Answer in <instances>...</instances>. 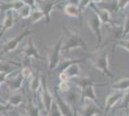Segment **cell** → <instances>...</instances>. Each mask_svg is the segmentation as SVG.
Segmentation results:
<instances>
[{"mask_svg": "<svg viewBox=\"0 0 129 116\" xmlns=\"http://www.w3.org/2000/svg\"><path fill=\"white\" fill-rule=\"evenodd\" d=\"M91 60L95 68L102 71L104 74L108 75L109 77H113V75L111 74L109 70V64H108V54L105 51H99L92 54Z\"/></svg>", "mask_w": 129, "mask_h": 116, "instance_id": "4", "label": "cell"}, {"mask_svg": "<svg viewBox=\"0 0 129 116\" xmlns=\"http://www.w3.org/2000/svg\"><path fill=\"white\" fill-rule=\"evenodd\" d=\"M59 87L62 91H68V90H69V85H68V82H67V81H61Z\"/></svg>", "mask_w": 129, "mask_h": 116, "instance_id": "30", "label": "cell"}, {"mask_svg": "<svg viewBox=\"0 0 129 116\" xmlns=\"http://www.w3.org/2000/svg\"><path fill=\"white\" fill-rule=\"evenodd\" d=\"M22 76L24 77H29L31 76V70L29 68H23V70H22Z\"/></svg>", "mask_w": 129, "mask_h": 116, "instance_id": "31", "label": "cell"}, {"mask_svg": "<svg viewBox=\"0 0 129 116\" xmlns=\"http://www.w3.org/2000/svg\"><path fill=\"white\" fill-rule=\"evenodd\" d=\"M91 1H93V2H100V1H102V0H91Z\"/></svg>", "mask_w": 129, "mask_h": 116, "instance_id": "33", "label": "cell"}, {"mask_svg": "<svg viewBox=\"0 0 129 116\" xmlns=\"http://www.w3.org/2000/svg\"><path fill=\"white\" fill-rule=\"evenodd\" d=\"M43 1H45V0H43Z\"/></svg>", "mask_w": 129, "mask_h": 116, "instance_id": "36", "label": "cell"}, {"mask_svg": "<svg viewBox=\"0 0 129 116\" xmlns=\"http://www.w3.org/2000/svg\"><path fill=\"white\" fill-rule=\"evenodd\" d=\"M22 52L24 53L25 58H28V57H35V58H37V59H41V60H42V57L39 54L38 49H37V48L35 47V44H34L33 38H30L28 40L27 47L22 50Z\"/></svg>", "mask_w": 129, "mask_h": 116, "instance_id": "7", "label": "cell"}, {"mask_svg": "<svg viewBox=\"0 0 129 116\" xmlns=\"http://www.w3.org/2000/svg\"><path fill=\"white\" fill-rule=\"evenodd\" d=\"M40 86H41V78L40 77H35L30 82V88L33 92H35L40 88Z\"/></svg>", "mask_w": 129, "mask_h": 116, "instance_id": "22", "label": "cell"}, {"mask_svg": "<svg viewBox=\"0 0 129 116\" xmlns=\"http://www.w3.org/2000/svg\"><path fill=\"white\" fill-rule=\"evenodd\" d=\"M31 12H32L31 7L29 5H27V4H24V6L19 10V16L22 18H26L29 16H31Z\"/></svg>", "mask_w": 129, "mask_h": 116, "instance_id": "20", "label": "cell"}, {"mask_svg": "<svg viewBox=\"0 0 129 116\" xmlns=\"http://www.w3.org/2000/svg\"><path fill=\"white\" fill-rule=\"evenodd\" d=\"M54 7V2L52 1H48V0H45L43 1L41 5L39 6V9L43 13L44 17L46 18V21H50V13L52 11Z\"/></svg>", "mask_w": 129, "mask_h": 116, "instance_id": "11", "label": "cell"}, {"mask_svg": "<svg viewBox=\"0 0 129 116\" xmlns=\"http://www.w3.org/2000/svg\"><path fill=\"white\" fill-rule=\"evenodd\" d=\"M99 112V108L96 106L95 104H91L90 102L89 104H86L80 110L81 116H94Z\"/></svg>", "mask_w": 129, "mask_h": 116, "instance_id": "10", "label": "cell"}, {"mask_svg": "<svg viewBox=\"0 0 129 116\" xmlns=\"http://www.w3.org/2000/svg\"><path fill=\"white\" fill-rule=\"evenodd\" d=\"M42 100H43V104L45 107V109L47 112H50L51 107H52V103H53V97L51 93L49 92L47 85L45 82V78H44V82H43V89L42 92Z\"/></svg>", "mask_w": 129, "mask_h": 116, "instance_id": "6", "label": "cell"}, {"mask_svg": "<svg viewBox=\"0 0 129 116\" xmlns=\"http://www.w3.org/2000/svg\"><path fill=\"white\" fill-rule=\"evenodd\" d=\"M20 116H26V115H20Z\"/></svg>", "mask_w": 129, "mask_h": 116, "instance_id": "34", "label": "cell"}, {"mask_svg": "<svg viewBox=\"0 0 129 116\" xmlns=\"http://www.w3.org/2000/svg\"><path fill=\"white\" fill-rule=\"evenodd\" d=\"M60 79H61L62 81H67V80L69 79V77H68V75H67L66 73H62V74L60 75Z\"/></svg>", "mask_w": 129, "mask_h": 116, "instance_id": "32", "label": "cell"}, {"mask_svg": "<svg viewBox=\"0 0 129 116\" xmlns=\"http://www.w3.org/2000/svg\"><path fill=\"white\" fill-rule=\"evenodd\" d=\"M27 110H28V116H39L40 112H39V108L37 106L33 105V104H28L27 105Z\"/></svg>", "mask_w": 129, "mask_h": 116, "instance_id": "23", "label": "cell"}, {"mask_svg": "<svg viewBox=\"0 0 129 116\" xmlns=\"http://www.w3.org/2000/svg\"><path fill=\"white\" fill-rule=\"evenodd\" d=\"M63 44H64V35L59 39L57 44L48 49V56L47 57H48V66L50 70H55L59 66L60 61H61L60 52L62 50Z\"/></svg>", "mask_w": 129, "mask_h": 116, "instance_id": "2", "label": "cell"}, {"mask_svg": "<svg viewBox=\"0 0 129 116\" xmlns=\"http://www.w3.org/2000/svg\"><path fill=\"white\" fill-rule=\"evenodd\" d=\"M0 58H1V57H0Z\"/></svg>", "mask_w": 129, "mask_h": 116, "instance_id": "37", "label": "cell"}, {"mask_svg": "<svg viewBox=\"0 0 129 116\" xmlns=\"http://www.w3.org/2000/svg\"><path fill=\"white\" fill-rule=\"evenodd\" d=\"M64 73L68 75L69 78L73 77H78L79 74H80V69H79V67H78L77 64H73V65H71L70 67H69L64 71Z\"/></svg>", "mask_w": 129, "mask_h": 116, "instance_id": "17", "label": "cell"}, {"mask_svg": "<svg viewBox=\"0 0 129 116\" xmlns=\"http://www.w3.org/2000/svg\"><path fill=\"white\" fill-rule=\"evenodd\" d=\"M32 31H29V30H25L23 33H21L20 35H18L16 38L12 39L10 41L7 42V44L3 47V51L4 52H10V51H13V50H16V48L18 45V44L22 41V39L24 38L25 36L29 35V34H32Z\"/></svg>", "mask_w": 129, "mask_h": 116, "instance_id": "5", "label": "cell"}, {"mask_svg": "<svg viewBox=\"0 0 129 116\" xmlns=\"http://www.w3.org/2000/svg\"><path fill=\"white\" fill-rule=\"evenodd\" d=\"M116 44L118 45V47H121V48H123L125 49L126 50H128L129 51V39L127 40H118L117 42H116Z\"/></svg>", "mask_w": 129, "mask_h": 116, "instance_id": "24", "label": "cell"}, {"mask_svg": "<svg viewBox=\"0 0 129 116\" xmlns=\"http://www.w3.org/2000/svg\"><path fill=\"white\" fill-rule=\"evenodd\" d=\"M91 0H80L79 1V4H80V12L83 10V9H85L87 6L90 4V2H91Z\"/></svg>", "mask_w": 129, "mask_h": 116, "instance_id": "29", "label": "cell"}, {"mask_svg": "<svg viewBox=\"0 0 129 116\" xmlns=\"http://www.w3.org/2000/svg\"><path fill=\"white\" fill-rule=\"evenodd\" d=\"M9 103H10V105H15V106L19 105L22 103L21 94H19V93H16V94H14L13 96H11V98L9 99Z\"/></svg>", "mask_w": 129, "mask_h": 116, "instance_id": "19", "label": "cell"}, {"mask_svg": "<svg viewBox=\"0 0 129 116\" xmlns=\"http://www.w3.org/2000/svg\"><path fill=\"white\" fill-rule=\"evenodd\" d=\"M68 99H69V102H70V104H73V103L77 102V100H78V94H76L75 92H71L69 95V98Z\"/></svg>", "mask_w": 129, "mask_h": 116, "instance_id": "27", "label": "cell"}, {"mask_svg": "<svg viewBox=\"0 0 129 116\" xmlns=\"http://www.w3.org/2000/svg\"><path fill=\"white\" fill-rule=\"evenodd\" d=\"M123 116H129V115H123Z\"/></svg>", "mask_w": 129, "mask_h": 116, "instance_id": "35", "label": "cell"}, {"mask_svg": "<svg viewBox=\"0 0 129 116\" xmlns=\"http://www.w3.org/2000/svg\"><path fill=\"white\" fill-rule=\"evenodd\" d=\"M121 107H129V89L127 91H125V93L123 95Z\"/></svg>", "mask_w": 129, "mask_h": 116, "instance_id": "25", "label": "cell"}, {"mask_svg": "<svg viewBox=\"0 0 129 116\" xmlns=\"http://www.w3.org/2000/svg\"><path fill=\"white\" fill-rule=\"evenodd\" d=\"M128 33H129V15H127L126 17H125V19H124L123 33H122V36H126Z\"/></svg>", "mask_w": 129, "mask_h": 116, "instance_id": "26", "label": "cell"}, {"mask_svg": "<svg viewBox=\"0 0 129 116\" xmlns=\"http://www.w3.org/2000/svg\"><path fill=\"white\" fill-rule=\"evenodd\" d=\"M129 3V0H118V7L119 10H123Z\"/></svg>", "mask_w": 129, "mask_h": 116, "instance_id": "28", "label": "cell"}, {"mask_svg": "<svg viewBox=\"0 0 129 116\" xmlns=\"http://www.w3.org/2000/svg\"><path fill=\"white\" fill-rule=\"evenodd\" d=\"M56 102H57V106L59 108L60 113L64 116H73V110L71 108L70 104L66 103L64 101L57 97L56 98Z\"/></svg>", "mask_w": 129, "mask_h": 116, "instance_id": "8", "label": "cell"}, {"mask_svg": "<svg viewBox=\"0 0 129 116\" xmlns=\"http://www.w3.org/2000/svg\"><path fill=\"white\" fill-rule=\"evenodd\" d=\"M112 88L117 91H127L129 89V78H122L112 85Z\"/></svg>", "mask_w": 129, "mask_h": 116, "instance_id": "13", "label": "cell"}, {"mask_svg": "<svg viewBox=\"0 0 129 116\" xmlns=\"http://www.w3.org/2000/svg\"><path fill=\"white\" fill-rule=\"evenodd\" d=\"M124 93L122 91H117V92H114L111 95H109L107 97V99L105 101V106H106V109L111 108L113 105H115L118 101L123 98Z\"/></svg>", "mask_w": 129, "mask_h": 116, "instance_id": "9", "label": "cell"}, {"mask_svg": "<svg viewBox=\"0 0 129 116\" xmlns=\"http://www.w3.org/2000/svg\"><path fill=\"white\" fill-rule=\"evenodd\" d=\"M87 22H88V25H89L90 29L96 36L97 47L100 45L101 42H102V36H101V24H102V21H101L99 16L97 15L96 12H92L91 15L88 16Z\"/></svg>", "mask_w": 129, "mask_h": 116, "instance_id": "3", "label": "cell"}, {"mask_svg": "<svg viewBox=\"0 0 129 116\" xmlns=\"http://www.w3.org/2000/svg\"><path fill=\"white\" fill-rule=\"evenodd\" d=\"M64 13L67 15L70 16V17H78L81 14V12L78 9V7L76 5H74V4H71V3H70V4H68V5L66 6Z\"/></svg>", "mask_w": 129, "mask_h": 116, "instance_id": "14", "label": "cell"}, {"mask_svg": "<svg viewBox=\"0 0 129 116\" xmlns=\"http://www.w3.org/2000/svg\"><path fill=\"white\" fill-rule=\"evenodd\" d=\"M81 62V60H71V59H64V60H62L60 61V64H59V68L62 70V71H66L69 67H70L71 65H73V64H76V63H79Z\"/></svg>", "mask_w": 129, "mask_h": 116, "instance_id": "18", "label": "cell"}, {"mask_svg": "<svg viewBox=\"0 0 129 116\" xmlns=\"http://www.w3.org/2000/svg\"><path fill=\"white\" fill-rule=\"evenodd\" d=\"M13 23H14L13 14H12L11 11H9L7 13V16H6V17H5V21H4V24H3V30H2V32H1L0 37L2 36V34L4 33L7 29H9V28L11 27L12 25H13Z\"/></svg>", "mask_w": 129, "mask_h": 116, "instance_id": "15", "label": "cell"}, {"mask_svg": "<svg viewBox=\"0 0 129 116\" xmlns=\"http://www.w3.org/2000/svg\"><path fill=\"white\" fill-rule=\"evenodd\" d=\"M64 44L62 50L64 51H70L76 48H83L85 50H88V47L85 42V40L80 36V34L76 31L69 30L67 28H64Z\"/></svg>", "mask_w": 129, "mask_h": 116, "instance_id": "1", "label": "cell"}, {"mask_svg": "<svg viewBox=\"0 0 129 116\" xmlns=\"http://www.w3.org/2000/svg\"><path fill=\"white\" fill-rule=\"evenodd\" d=\"M30 17L33 19V21H39L40 19H42L43 17H44V15H43V13L40 9H37V10H32Z\"/></svg>", "mask_w": 129, "mask_h": 116, "instance_id": "21", "label": "cell"}, {"mask_svg": "<svg viewBox=\"0 0 129 116\" xmlns=\"http://www.w3.org/2000/svg\"><path fill=\"white\" fill-rule=\"evenodd\" d=\"M24 6V2L21 0H15L11 3H6L4 5L1 6V11L5 12V10L8 9H15V10H20Z\"/></svg>", "mask_w": 129, "mask_h": 116, "instance_id": "12", "label": "cell"}, {"mask_svg": "<svg viewBox=\"0 0 129 116\" xmlns=\"http://www.w3.org/2000/svg\"><path fill=\"white\" fill-rule=\"evenodd\" d=\"M96 13L100 17L102 23H113V20L111 19V16H110V12L108 10L104 9V10H100Z\"/></svg>", "mask_w": 129, "mask_h": 116, "instance_id": "16", "label": "cell"}]
</instances>
